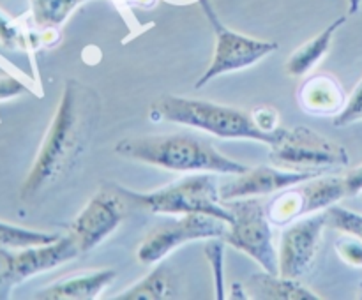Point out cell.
Masks as SVG:
<instances>
[{"mask_svg": "<svg viewBox=\"0 0 362 300\" xmlns=\"http://www.w3.org/2000/svg\"><path fill=\"white\" fill-rule=\"evenodd\" d=\"M361 4H362V0H349V13H350V14L359 13Z\"/></svg>", "mask_w": 362, "mask_h": 300, "instance_id": "obj_31", "label": "cell"}, {"mask_svg": "<svg viewBox=\"0 0 362 300\" xmlns=\"http://www.w3.org/2000/svg\"><path fill=\"white\" fill-rule=\"evenodd\" d=\"M232 214L225 242L253 258L265 272L279 274L278 251L272 244L267 207L260 196L223 201Z\"/></svg>", "mask_w": 362, "mask_h": 300, "instance_id": "obj_6", "label": "cell"}, {"mask_svg": "<svg viewBox=\"0 0 362 300\" xmlns=\"http://www.w3.org/2000/svg\"><path fill=\"white\" fill-rule=\"evenodd\" d=\"M198 4H200L205 18L214 30L216 48L211 66L202 74L200 80L194 83V88H204L205 85L211 83L214 78L221 76V74L235 73V71H243L246 67L255 66L279 48L278 42L250 37V35L239 34V32L226 27L216 14L211 0H200Z\"/></svg>", "mask_w": 362, "mask_h": 300, "instance_id": "obj_7", "label": "cell"}, {"mask_svg": "<svg viewBox=\"0 0 362 300\" xmlns=\"http://www.w3.org/2000/svg\"><path fill=\"white\" fill-rule=\"evenodd\" d=\"M115 270L103 268V270L78 272L66 279L53 282L46 288L39 289L34 295L37 300H94L108 288L115 279Z\"/></svg>", "mask_w": 362, "mask_h": 300, "instance_id": "obj_15", "label": "cell"}, {"mask_svg": "<svg viewBox=\"0 0 362 300\" xmlns=\"http://www.w3.org/2000/svg\"><path fill=\"white\" fill-rule=\"evenodd\" d=\"M341 179L343 184H345L346 198L362 194V164L350 168L345 175H341Z\"/></svg>", "mask_w": 362, "mask_h": 300, "instance_id": "obj_28", "label": "cell"}, {"mask_svg": "<svg viewBox=\"0 0 362 300\" xmlns=\"http://www.w3.org/2000/svg\"><path fill=\"white\" fill-rule=\"evenodd\" d=\"M35 25H23L0 9V42L9 49H35Z\"/></svg>", "mask_w": 362, "mask_h": 300, "instance_id": "obj_21", "label": "cell"}, {"mask_svg": "<svg viewBox=\"0 0 362 300\" xmlns=\"http://www.w3.org/2000/svg\"><path fill=\"white\" fill-rule=\"evenodd\" d=\"M115 154L172 172L237 175L250 169V166L226 157L212 143L191 134L126 138L115 145Z\"/></svg>", "mask_w": 362, "mask_h": 300, "instance_id": "obj_2", "label": "cell"}, {"mask_svg": "<svg viewBox=\"0 0 362 300\" xmlns=\"http://www.w3.org/2000/svg\"><path fill=\"white\" fill-rule=\"evenodd\" d=\"M30 18L39 28H60L78 6L90 0H28Z\"/></svg>", "mask_w": 362, "mask_h": 300, "instance_id": "obj_19", "label": "cell"}, {"mask_svg": "<svg viewBox=\"0 0 362 300\" xmlns=\"http://www.w3.org/2000/svg\"><path fill=\"white\" fill-rule=\"evenodd\" d=\"M327 226L324 214H310L286 224L279 239V275L300 279L311 270L322 242V232Z\"/></svg>", "mask_w": 362, "mask_h": 300, "instance_id": "obj_11", "label": "cell"}, {"mask_svg": "<svg viewBox=\"0 0 362 300\" xmlns=\"http://www.w3.org/2000/svg\"><path fill=\"white\" fill-rule=\"evenodd\" d=\"M346 94L336 76L317 73L308 76L297 88V102L304 113L317 116L339 115L346 104Z\"/></svg>", "mask_w": 362, "mask_h": 300, "instance_id": "obj_13", "label": "cell"}, {"mask_svg": "<svg viewBox=\"0 0 362 300\" xmlns=\"http://www.w3.org/2000/svg\"><path fill=\"white\" fill-rule=\"evenodd\" d=\"M59 239V233L37 232V229L21 228V226L0 221V246L7 249H27V247L55 242Z\"/></svg>", "mask_w": 362, "mask_h": 300, "instance_id": "obj_20", "label": "cell"}, {"mask_svg": "<svg viewBox=\"0 0 362 300\" xmlns=\"http://www.w3.org/2000/svg\"><path fill=\"white\" fill-rule=\"evenodd\" d=\"M148 116L156 122L166 120V122L194 127L225 140H253L265 145L274 143L283 133L281 127L276 133H264L257 127L251 113L244 109L172 94L159 95L151 104Z\"/></svg>", "mask_w": 362, "mask_h": 300, "instance_id": "obj_3", "label": "cell"}, {"mask_svg": "<svg viewBox=\"0 0 362 300\" xmlns=\"http://www.w3.org/2000/svg\"><path fill=\"white\" fill-rule=\"evenodd\" d=\"M336 251H338L339 258H341L345 263L352 265V267H362V240L357 236L345 235L339 236L336 240Z\"/></svg>", "mask_w": 362, "mask_h": 300, "instance_id": "obj_25", "label": "cell"}, {"mask_svg": "<svg viewBox=\"0 0 362 300\" xmlns=\"http://www.w3.org/2000/svg\"><path fill=\"white\" fill-rule=\"evenodd\" d=\"M345 21L346 16H339L338 20L332 21L329 27H325L320 34H317L313 39H310V41L304 42L303 46H299V48L286 59L285 73L293 78L306 76V74L324 59L325 53L331 48L334 34L345 25Z\"/></svg>", "mask_w": 362, "mask_h": 300, "instance_id": "obj_17", "label": "cell"}, {"mask_svg": "<svg viewBox=\"0 0 362 300\" xmlns=\"http://www.w3.org/2000/svg\"><path fill=\"white\" fill-rule=\"evenodd\" d=\"M99 115L101 99L98 92L74 78L67 80L34 164L21 186V200H35L80 166Z\"/></svg>", "mask_w": 362, "mask_h": 300, "instance_id": "obj_1", "label": "cell"}, {"mask_svg": "<svg viewBox=\"0 0 362 300\" xmlns=\"http://www.w3.org/2000/svg\"><path fill=\"white\" fill-rule=\"evenodd\" d=\"M124 2L131 4V6H140V7H145V9H148V7L156 6L158 0H124Z\"/></svg>", "mask_w": 362, "mask_h": 300, "instance_id": "obj_30", "label": "cell"}, {"mask_svg": "<svg viewBox=\"0 0 362 300\" xmlns=\"http://www.w3.org/2000/svg\"><path fill=\"white\" fill-rule=\"evenodd\" d=\"M255 124L264 133H276L279 129V113L271 106H260L251 112Z\"/></svg>", "mask_w": 362, "mask_h": 300, "instance_id": "obj_27", "label": "cell"}, {"mask_svg": "<svg viewBox=\"0 0 362 300\" xmlns=\"http://www.w3.org/2000/svg\"><path fill=\"white\" fill-rule=\"evenodd\" d=\"M269 147L272 164L292 172H325L339 166L346 168L350 162L343 145L306 126L283 129L281 136Z\"/></svg>", "mask_w": 362, "mask_h": 300, "instance_id": "obj_5", "label": "cell"}, {"mask_svg": "<svg viewBox=\"0 0 362 300\" xmlns=\"http://www.w3.org/2000/svg\"><path fill=\"white\" fill-rule=\"evenodd\" d=\"M343 198L346 191L341 176L318 175L279 191L265 207L272 224L286 226L318 210H327Z\"/></svg>", "mask_w": 362, "mask_h": 300, "instance_id": "obj_8", "label": "cell"}, {"mask_svg": "<svg viewBox=\"0 0 362 300\" xmlns=\"http://www.w3.org/2000/svg\"><path fill=\"white\" fill-rule=\"evenodd\" d=\"M18 286L14 275V253L7 247L0 246V300L11 296V292Z\"/></svg>", "mask_w": 362, "mask_h": 300, "instance_id": "obj_23", "label": "cell"}, {"mask_svg": "<svg viewBox=\"0 0 362 300\" xmlns=\"http://www.w3.org/2000/svg\"><path fill=\"white\" fill-rule=\"evenodd\" d=\"M244 289L251 299L262 300H320L322 296L303 286L299 279L283 277L279 274H253L244 282Z\"/></svg>", "mask_w": 362, "mask_h": 300, "instance_id": "obj_16", "label": "cell"}, {"mask_svg": "<svg viewBox=\"0 0 362 300\" xmlns=\"http://www.w3.org/2000/svg\"><path fill=\"white\" fill-rule=\"evenodd\" d=\"M325 219H327V226H331V228L362 240V214H357V212L334 203L325 210Z\"/></svg>", "mask_w": 362, "mask_h": 300, "instance_id": "obj_22", "label": "cell"}, {"mask_svg": "<svg viewBox=\"0 0 362 300\" xmlns=\"http://www.w3.org/2000/svg\"><path fill=\"white\" fill-rule=\"evenodd\" d=\"M127 205L144 208L152 214L186 215L207 214L223 221H232V214L219 200V184L209 172H198L194 175L175 180L161 189L138 193V191L117 187Z\"/></svg>", "mask_w": 362, "mask_h": 300, "instance_id": "obj_4", "label": "cell"}, {"mask_svg": "<svg viewBox=\"0 0 362 300\" xmlns=\"http://www.w3.org/2000/svg\"><path fill=\"white\" fill-rule=\"evenodd\" d=\"M318 175H324V172H292L278 166H258L232 175V179L219 184V200L228 201L239 198L265 196Z\"/></svg>", "mask_w": 362, "mask_h": 300, "instance_id": "obj_12", "label": "cell"}, {"mask_svg": "<svg viewBox=\"0 0 362 300\" xmlns=\"http://www.w3.org/2000/svg\"><path fill=\"white\" fill-rule=\"evenodd\" d=\"M177 284L166 265H159L151 274L145 275L141 281L134 282L122 293L113 296L115 300H166L175 299Z\"/></svg>", "mask_w": 362, "mask_h": 300, "instance_id": "obj_18", "label": "cell"}, {"mask_svg": "<svg viewBox=\"0 0 362 300\" xmlns=\"http://www.w3.org/2000/svg\"><path fill=\"white\" fill-rule=\"evenodd\" d=\"M228 233V222L207 214H186L179 219L156 226L138 247V260L152 265L168 256L177 247L193 240L223 239Z\"/></svg>", "mask_w": 362, "mask_h": 300, "instance_id": "obj_9", "label": "cell"}, {"mask_svg": "<svg viewBox=\"0 0 362 300\" xmlns=\"http://www.w3.org/2000/svg\"><path fill=\"white\" fill-rule=\"evenodd\" d=\"M127 212V201L117 189H101L88 200L69 226V236L78 251L88 253L112 235Z\"/></svg>", "mask_w": 362, "mask_h": 300, "instance_id": "obj_10", "label": "cell"}, {"mask_svg": "<svg viewBox=\"0 0 362 300\" xmlns=\"http://www.w3.org/2000/svg\"><path fill=\"white\" fill-rule=\"evenodd\" d=\"M362 120V80L354 88L352 95L346 99V104L339 115L334 116V127H346Z\"/></svg>", "mask_w": 362, "mask_h": 300, "instance_id": "obj_24", "label": "cell"}, {"mask_svg": "<svg viewBox=\"0 0 362 300\" xmlns=\"http://www.w3.org/2000/svg\"><path fill=\"white\" fill-rule=\"evenodd\" d=\"M223 239H209L205 244V253H207L209 260H211L212 270H214L216 277V289H218V299H223V260H225V251H223Z\"/></svg>", "mask_w": 362, "mask_h": 300, "instance_id": "obj_26", "label": "cell"}, {"mask_svg": "<svg viewBox=\"0 0 362 300\" xmlns=\"http://www.w3.org/2000/svg\"><path fill=\"white\" fill-rule=\"evenodd\" d=\"M25 90V85L13 76H0V101H7Z\"/></svg>", "mask_w": 362, "mask_h": 300, "instance_id": "obj_29", "label": "cell"}, {"mask_svg": "<svg viewBox=\"0 0 362 300\" xmlns=\"http://www.w3.org/2000/svg\"><path fill=\"white\" fill-rule=\"evenodd\" d=\"M80 251L69 235L60 236L55 242L27 247L20 253H14V275H16L18 284L27 281L32 275L52 270L66 261L74 260Z\"/></svg>", "mask_w": 362, "mask_h": 300, "instance_id": "obj_14", "label": "cell"}]
</instances>
